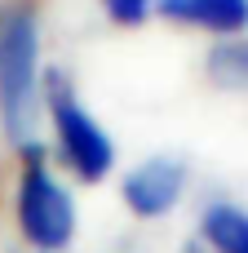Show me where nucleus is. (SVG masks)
<instances>
[{
	"label": "nucleus",
	"instance_id": "nucleus-7",
	"mask_svg": "<svg viewBox=\"0 0 248 253\" xmlns=\"http://www.w3.org/2000/svg\"><path fill=\"white\" fill-rule=\"evenodd\" d=\"M106 4V13L115 18V22H124V27H138L146 13H151V0H102Z\"/></svg>",
	"mask_w": 248,
	"mask_h": 253
},
{
	"label": "nucleus",
	"instance_id": "nucleus-3",
	"mask_svg": "<svg viewBox=\"0 0 248 253\" xmlns=\"http://www.w3.org/2000/svg\"><path fill=\"white\" fill-rule=\"evenodd\" d=\"M49 111H53V129H58V147H62V156H67V165L80 173V178H89V182H98L106 169H111V142H106V133L98 129V120H89V111H80V102L71 98V89H67V80H58L53 76V84H49Z\"/></svg>",
	"mask_w": 248,
	"mask_h": 253
},
{
	"label": "nucleus",
	"instance_id": "nucleus-6",
	"mask_svg": "<svg viewBox=\"0 0 248 253\" xmlns=\"http://www.w3.org/2000/svg\"><path fill=\"white\" fill-rule=\"evenodd\" d=\"M204 240L217 253H248V213L235 205H213L204 213Z\"/></svg>",
	"mask_w": 248,
	"mask_h": 253
},
{
	"label": "nucleus",
	"instance_id": "nucleus-4",
	"mask_svg": "<svg viewBox=\"0 0 248 253\" xmlns=\"http://www.w3.org/2000/svg\"><path fill=\"white\" fill-rule=\"evenodd\" d=\"M177 196H182V169H177L173 160H151V165L133 169L129 182H124V200H129V209L142 213V218L169 213V209L177 205Z\"/></svg>",
	"mask_w": 248,
	"mask_h": 253
},
{
	"label": "nucleus",
	"instance_id": "nucleus-1",
	"mask_svg": "<svg viewBox=\"0 0 248 253\" xmlns=\"http://www.w3.org/2000/svg\"><path fill=\"white\" fill-rule=\"evenodd\" d=\"M35 102V18L13 9L0 27V120L13 142H27Z\"/></svg>",
	"mask_w": 248,
	"mask_h": 253
},
{
	"label": "nucleus",
	"instance_id": "nucleus-2",
	"mask_svg": "<svg viewBox=\"0 0 248 253\" xmlns=\"http://www.w3.org/2000/svg\"><path fill=\"white\" fill-rule=\"evenodd\" d=\"M27 173H22V191H18V222L22 236L35 249H62L75 231V213H71V196L40 169L35 147H27Z\"/></svg>",
	"mask_w": 248,
	"mask_h": 253
},
{
	"label": "nucleus",
	"instance_id": "nucleus-5",
	"mask_svg": "<svg viewBox=\"0 0 248 253\" xmlns=\"http://www.w3.org/2000/svg\"><path fill=\"white\" fill-rule=\"evenodd\" d=\"M160 13L186 27L222 31V36L248 27V0H160Z\"/></svg>",
	"mask_w": 248,
	"mask_h": 253
}]
</instances>
